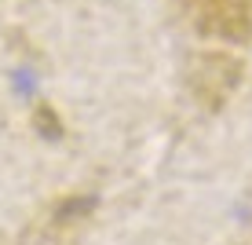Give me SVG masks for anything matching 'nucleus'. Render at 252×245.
<instances>
[{"instance_id":"f257e3e1","label":"nucleus","mask_w":252,"mask_h":245,"mask_svg":"<svg viewBox=\"0 0 252 245\" xmlns=\"http://www.w3.org/2000/svg\"><path fill=\"white\" fill-rule=\"evenodd\" d=\"M194 19L212 37L245 40L252 33V7L249 0H190Z\"/></svg>"},{"instance_id":"f03ea898","label":"nucleus","mask_w":252,"mask_h":245,"mask_svg":"<svg viewBox=\"0 0 252 245\" xmlns=\"http://www.w3.org/2000/svg\"><path fill=\"white\" fill-rule=\"evenodd\" d=\"M201 70H208V81H197V88H201V95H227L230 88H234V81H238V63L234 59H227V55H208V59H201Z\"/></svg>"}]
</instances>
